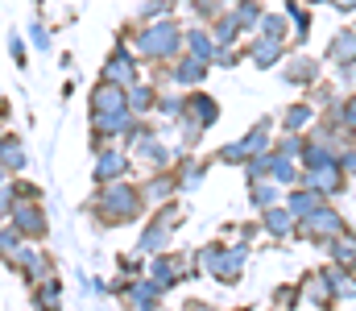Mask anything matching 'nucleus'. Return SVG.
I'll return each mask as SVG.
<instances>
[{
	"label": "nucleus",
	"mask_w": 356,
	"mask_h": 311,
	"mask_svg": "<svg viewBox=\"0 0 356 311\" xmlns=\"http://www.w3.org/2000/svg\"><path fill=\"white\" fill-rule=\"evenodd\" d=\"M162 13H170V4H166V0H158V4H145V17H162Z\"/></svg>",
	"instance_id": "nucleus-6"
},
{
	"label": "nucleus",
	"mask_w": 356,
	"mask_h": 311,
	"mask_svg": "<svg viewBox=\"0 0 356 311\" xmlns=\"http://www.w3.org/2000/svg\"><path fill=\"white\" fill-rule=\"evenodd\" d=\"M336 4H340V8H356V0H336Z\"/></svg>",
	"instance_id": "nucleus-7"
},
{
	"label": "nucleus",
	"mask_w": 356,
	"mask_h": 311,
	"mask_svg": "<svg viewBox=\"0 0 356 311\" xmlns=\"http://www.w3.org/2000/svg\"><path fill=\"white\" fill-rule=\"evenodd\" d=\"M116 170H124V158H116V154H108V158L99 162V179H112Z\"/></svg>",
	"instance_id": "nucleus-4"
},
{
	"label": "nucleus",
	"mask_w": 356,
	"mask_h": 311,
	"mask_svg": "<svg viewBox=\"0 0 356 311\" xmlns=\"http://www.w3.org/2000/svg\"><path fill=\"white\" fill-rule=\"evenodd\" d=\"M0 162H4L8 170H21V166H25V150L17 145V137H4V141H0Z\"/></svg>",
	"instance_id": "nucleus-3"
},
{
	"label": "nucleus",
	"mask_w": 356,
	"mask_h": 311,
	"mask_svg": "<svg viewBox=\"0 0 356 311\" xmlns=\"http://www.w3.org/2000/svg\"><path fill=\"white\" fill-rule=\"evenodd\" d=\"M17 228H21L25 237H42V232H46V216H42L38 207H17Z\"/></svg>",
	"instance_id": "nucleus-2"
},
{
	"label": "nucleus",
	"mask_w": 356,
	"mask_h": 311,
	"mask_svg": "<svg viewBox=\"0 0 356 311\" xmlns=\"http://www.w3.org/2000/svg\"><path fill=\"white\" fill-rule=\"evenodd\" d=\"M257 17H261V8H257V4H253V0H245V4H241V8H236V21H241V25H253V21H257Z\"/></svg>",
	"instance_id": "nucleus-5"
},
{
	"label": "nucleus",
	"mask_w": 356,
	"mask_h": 311,
	"mask_svg": "<svg viewBox=\"0 0 356 311\" xmlns=\"http://www.w3.org/2000/svg\"><path fill=\"white\" fill-rule=\"evenodd\" d=\"M141 46H145V54H158L162 58V54H170L178 46V29L175 25H154V29L141 33Z\"/></svg>",
	"instance_id": "nucleus-1"
}]
</instances>
